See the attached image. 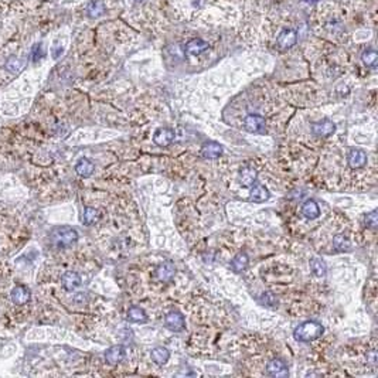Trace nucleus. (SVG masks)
<instances>
[{"mask_svg": "<svg viewBox=\"0 0 378 378\" xmlns=\"http://www.w3.org/2000/svg\"><path fill=\"white\" fill-rule=\"evenodd\" d=\"M222 153V146L217 142H206L201 147V155L206 159H217Z\"/></svg>", "mask_w": 378, "mask_h": 378, "instance_id": "nucleus-13", "label": "nucleus"}, {"mask_svg": "<svg viewBox=\"0 0 378 378\" xmlns=\"http://www.w3.org/2000/svg\"><path fill=\"white\" fill-rule=\"evenodd\" d=\"M94 163H92L91 160H88L86 158L80 159L78 163H77V166H75V171H77L80 176H83V177H89V176L94 173Z\"/></svg>", "mask_w": 378, "mask_h": 378, "instance_id": "nucleus-16", "label": "nucleus"}, {"mask_svg": "<svg viewBox=\"0 0 378 378\" xmlns=\"http://www.w3.org/2000/svg\"><path fill=\"white\" fill-rule=\"evenodd\" d=\"M347 162L351 168H361L367 163V155L361 149H351L347 155Z\"/></svg>", "mask_w": 378, "mask_h": 378, "instance_id": "nucleus-8", "label": "nucleus"}, {"mask_svg": "<svg viewBox=\"0 0 378 378\" xmlns=\"http://www.w3.org/2000/svg\"><path fill=\"white\" fill-rule=\"evenodd\" d=\"M297 42V34L294 30L292 29H285L281 32V34L278 36V39H276V44H278V48L279 50H289V48H292L294 44Z\"/></svg>", "mask_w": 378, "mask_h": 378, "instance_id": "nucleus-5", "label": "nucleus"}, {"mask_svg": "<svg viewBox=\"0 0 378 378\" xmlns=\"http://www.w3.org/2000/svg\"><path fill=\"white\" fill-rule=\"evenodd\" d=\"M176 273V268L171 262H162L156 268V276L162 282H170Z\"/></svg>", "mask_w": 378, "mask_h": 378, "instance_id": "nucleus-11", "label": "nucleus"}, {"mask_svg": "<svg viewBox=\"0 0 378 378\" xmlns=\"http://www.w3.org/2000/svg\"><path fill=\"white\" fill-rule=\"evenodd\" d=\"M173 139H174V130L170 127H159L153 135V142L162 147L168 146L173 142Z\"/></svg>", "mask_w": 378, "mask_h": 378, "instance_id": "nucleus-7", "label": "nucleus"}, {"mask_svg": "<svg viewBox=\"0 0 378 378\" xmlns=\"http://www.w3.org/2000/svg\"><path fill=\"white\" fill-rule=\"evenodd\" d=\"M333 248L337 252H346L351 248V244L348 241V238H346L344 235H336L333 238Z\"/></svg>", "mask_w": 378, "mask_h": 378, "instance_id": "nucleus-24", "label": "nucleus"}, {"mask_svg": "<svg viewBox=\"0 0 378 378\" xmlns=\"http://www.w3.org/2000/svg\"><path fill=\"white\" fill-rule=\"evenodd\" d=\"M127 319L132 323H146L147 316L143 309H140L137 306H132L127 310Z\"/></svg>", "mask_w": 378, "mask_h": 378, "instance_id": "nucleus-20", "label": "nucleus"}, {"mask_svg": "<svg viewBox=\"0 0 378 378\" xmlns=\"http://www.w3.org/2000/svg\"><path fill=\"white\" fill-rule=\"evenodd\" d=\"M152 360L159 364V366H163V364H166L168 361V358H170V351H168L166 347H156V348H153L152 350Z\"/></svg>", "mask_w": 378, "mask_h": 378, "instance_id": "nucleus-19", "label": "nucleus"}, {"mask_svg": "<svg viewBox=\"0 0 378 378\" xmlns=\"http://www.w3.org/2000/svg\"><path fill=\"white\" fill-rule=\"evenodd\" d=\"M310 271L312 273L317 276V278H322V276H325L326 272H327V268H326V263L322 261V259H319V258H312L310 259Z\"/></svg>", "mask_w": 378, "mask_h": 378, "instance_id": "nucleus-23", "label": "nucleus"}, {"mask_svg": "<svg viewBox=\"0 0 378 378\" xmlns=\"http://www.w3.org/2000/svg\"><path fill=\"white\" fill-rule=\"evenodd\" d=\"M325 327L317 322H305L294 329V337L296 341L300 343H309L323 335Z\"/></svg>", "mask_w": 378, "mask_h": 378, "instance_id": "nucleus-1", "label": "nucleus"}, {"mask_svg": "<svg viewBox=\"0 0 378 378\" xmlns=\"http://www.w3.org/2000/svg\"><path fill=\"white\" fill-rule=\"evenodd\" d=\"M165 326L168 327L170 332H174V333L181 332L186 327L184 316L181 315L180 312H177V310H173V312L168 313L166 317H165Z\"/></svg>", "mask_w": 378, "mask_h": 378, "instance_id": "nucleus-4", "label": "nucleus"}, {"mask_svg": "<svg viewBox=\"0 0 378 378\" xmlns=\"http://www.w3.org/2000/svg\"><path fill=\"white\" fill-rule=\"evenodd\" d=\"M102 13H104V4H102V1H99V0L91 1V4L88 6V14H89L91 17H98V16H101Z\"/></svg>", "mask_w": 378, "mask_h": 378, "instance_id": "nucleus-28", "label": "nucleus"}, {"mask_svg": "<svg viewBox=\"0 0 378 378\" xmlns=\"http://www.w3.org/2000/svg\"><path fill=\"white\" fill-rule=\"evenodd\" d=\"M302 214L305 215L307 220H315L320 215V209L317 206L315 200H307L305 204L302 206Z\"/></svg>", "mask_w": 378, "mask_h": 378, "instance_id": "nucleus-17", "label": "nucleus"}, {"mask_svg": "<svg viewBox=\"0 0 378 378\" xmlns=\"http://www.w3.org/2000/svg\"><path fill=\"white\" fill-rule=\"evenodd\" d=\"M61 284H63L64 289L71 292V291H75L77 288H80L81 285V278L77 272H73V271H68L63 275L61 278Z\"/></svg>", "mask_w": 378, "mask_h": 378, "instance_id": "nucleus-12", "label": "nucleus"}, {"mask_svg": "<svg viewBox=\"0 0 378 378\" xmlns=\"http://www.w3.org/2000/svg\"><path fill=\"white\" fill-rule=\"evenodd\" d=\"M259 302H261L265 307H269V309H276V307H278V299H276V296L269 294V292H265V294H261Z\"/></svg>", "mask_w": 378, "mask_h": 378, "instance_id": "nucleus-27", "label": "nucleus"}, {"mask_svg": "<svg viewBox=\"0 0 378 378\" xmlns=\"http://www.w3.org/2000/svg\"><path fill=\"white\" fill-rule=\"evenodd\" d=\"M125 356L126 353L124 346H114L106 350L105 361L109 366H116V364H119L125 358Z\"/></svg>", "mask_w": 378, "mask_h": 378, "instance_id": "nucleus-10", "label": "nucleus"}, {"mask_svg": "<svg viewBox=\"0 0 378 378\" xmlns=\"http://www.w3.org/2000/svg\"><path fill=\"white\" fill-rule=\"evenodd\" d=\"M247 266H248V255L244 252L237 253L231 261V268L235 272H242Z\"/></svg>", "mask_w": 378, "mask_h": 378, "instance_id": "nucleus-22", "label": "nucleus"}, {"mask_svg": "<svg viewBox=\"0 0 378 378\" xmlns=\"http://www.w3.org/2000/svg\"><path fill=\"white\" fill-rule=\"evenodd\" d=\"M51 242H53L55 247L58 248H67L70 245H73L74 242H77L78 240V234L74 228H70V227H60V228H55L53 232H51Z\"/></svg>", "mask_w": 378, "mask_h": 378, "instance_id": "nucleus-2", "label": "nucleus"}, {"mask_svg": "<svg viewBox=\"0 0 378 378\" xmlns=\"http://www.w3.org/2000/svg\"><path fill=\"white\" fill-rule=\"evenodd\" d=\"M256 180V170L252 168H244L240 171V183L244 187H251Z\"/></svg>", "mask_w": 378, "mask_h": 378, "instance_id": "nucleus-18", "label": "nucleus"}, {"mask_svg": "<svg viewBox=\"0 0 378 378\" xmlns=\"http://www.w3.org/2000/svg\"><path fill=\"white\" fill-rule=\"evenodd\" d=\"M361 60H363V63L366 64L367 67H376L377 65L378 61V54L376 50H367V51H364L363 55H361Z\"/></svg>", "mask_w": 378, "mask_h": 378, "instance_id": "nucleus-26", "label": "nucleus"}, {"mask_svg": "<svg viewBox=\"0 0 378 378\" xmlns=\"http://www.w3.org/2000/svg\"><path fill=\"white\" fill-rule=\"evenodd\" d=\"M136 1H140V0H136Z\"/></svg>", "mask_w": 378, "mask_h": 378, "instance_id": "nucleus-30", "label": "nucleus"}, {"mask_svg": "<svg viewBox=\"0 0 378 378\" xmlns=\"http://www.w3.org/2000/svg\"><path fill=\"white\" fill-rule=\"evenodd\" d=\"M244 126L251 133H265L266 124H265V118H262L261 115L250 114L244 119Z\"/></svg>", "mask_w": 378, "mask_h": 378, "instance_id": "nucleus-3", "label": "nucleus"}, {"mask_svg": "<svg viewBox=\"0 0 378 378\" xmlns=\"http://www.w3.org/2000/svg\"><path fill=\"white\" fill-rule=\"evenodd\" d=\"M366 225H367L368 228H371V230H377V225H378L377 210L371 211V212H368L367 215H366Z\"/></svg>", "mask_w": 378, "mask_h": 378, "instance_id": "nucleus-29", "label": "nucleus"}, {"mask_svg": "<svg viewBox=\"0 0 378 378\" xmlns=\"http://www.w3.org/2000/svg\"><path fill=\"white\" fill-rule=\"evenodd\" d=\"M266 373H268L271 377L276 378H284L289 376L288 366H286V363H285L284 360H281V358H273V360H271V361L266 364Z\"/></svg>", "mask_w": 378, "mask_h": 378, "instance_id": "nucleus-6", "label": "nucleus"}, {"mask_svg": "<svg viewBox=\"0 0 378 378\" xmlns=\"http://www.w3.org/2000/svg\"><path fill=\"white\" fill-rule=\"evenodd\" d=\"M101 217V212L98 210H95L92 207H86L84 210V215H83V222L85 225H91V224H95L96 221L99 220Z\"/></svg>", "mask_w": 378, "mask_h": 378, "instance_id": "nucleus-25", "label": "nucleus"}, {"mask_svg": "<svg viewBox=\"0 0 378 378\" xmlns=\"http://www.w3.org/2000/svg\"><path fill=\"white\" fill-rule=\"evenodd\" d=\"M269 199V191L262 184H255L251 190V201L255 203H262L265 200Z\"/></svg>", "mask_w": 378, "mask_h": 378, "instance_id": "nucleus-21", "label": "nucleus"}, {"mask_svg": "<svg viewBox=\"0 0 378 378\" xmlns=\"http://www.w3.org/2000/svg\"><path fill=\"white\" fill-rule=\"evenodd\" d=\"M335 130H336V125L332 121H329V119L320 121V122L312 125V132L315 133L316 136L327 137L330 136Z\"/></svg>", "mask_w": 378, "mask_h": 378, "instance_id": "nucleus-9", "label": "nucleus"}, {"mask_svg": "<svg viewBox=\"0 0 378 378\" xmlns=\"http://www.w3.org/2000/svg\"><path fill=\"white\" fill-rule=\"evenodd\" d=\"M10 296L16 305H26L30 300V291L24 286H16L13 288Z\"/></svg>", "mask_w": 378, "mask_h": 378, "instance_id": "nucleus-14", "label": "nucleus"}, {"mask_svg": "<svg viewBox=\"0 0 378 378\" xmlns=\"http://www.w3.org/2000/svg\"><path fill=\"white\" fill-rule=\"evenodd\" d=\"M206 50H209V42L201 40V39H194L187 42V45H186V53L189 55H200Z\"/></svg>", "mask_w": 378, "mask_h": 378, "instance_id": "nucleus-15", "label": "nucleus"}]
</instances>
